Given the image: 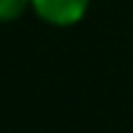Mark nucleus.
Instances as JSON below:
<instances>
[{
  "instance_id": "f257e3e1",
  "label": "nucleus",
  "mask_w": 133,
  "mask_h": 133,
  "mask_svg": "<svg viewBox=\"0 0 133 133\" xmlns=\"http://www.w3.org/2000/svg\"><path fill=\"white\" fill-rule=\"evenodd\" d=\"M91 0H32V10L52 27H71L86 17Z\"/></svg>"
},
{
  "instance_id": "f03ea898",
  "label": "nucleus",
  "mask_w": 133,
  "mask_h": 133,
  "mask_svg": "<svg viewBox=\"0 0 133 133\" xmlns=\"http://www.w3.org/2000/svg\"><path fill=\"white\" fill-rule=\"evenodd\" d=\"M27 8H32V0H0V22H15Z\"/></svg>"
}]
</instances>
